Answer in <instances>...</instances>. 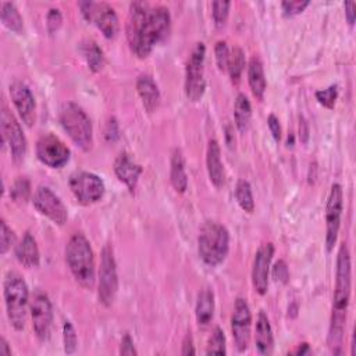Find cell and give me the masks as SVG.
<instances>
[{"label": "cell", "instance_id": "5b68a950", "mask_svg": "<svg viewBox=\"0 0 356 356\" xmlns=\"http://www.w3.org/2000/svg\"><path fill=\"white\" fill-rule=\"evenodd\" d=\"M60 124L67 132L70 139L83 152L92 149L93 145V127L92 121L83 108L75 103L63 104L58 114Z\"/></svg>", "mask_w": 356, "mask_h": 356}, {"label": "cell", "instance_id": "8d00e7d4", "mask_svg": "<svg viewBox=\"0 0 356 356\" xmlns=\"http://www.w3.org/2000/svg\"><path fill=\"white\" fill-rule=\"evenodd\" d=\"M214 54H216V63L220 71H225L228 68L229 61V50L224 40H218L214 46Z\"/></svg>", "mask_w": 356, "mask_h": 356}, {"label": "cell", "instance_id": "4fadbf2b", "mask_svg": "<svg viewBox=\"0 0 356 356\" xmlns=\"http://www.w3.org/2000/svg\"><path fill=\"white\" fill-rule=\"evenodd\" d=\"M343 206L342 188L339 184H334L331 186L327 206H325V248L331 252L337 243L339 225H341V214Z\"/></svg>", "mask_w": 356, "mask_h": 356}, {"label": "cell", "instance_id": "ba28073f", "mask_svg": "<svg viewBox=\"0 0 356 356\" xmlns=\"http://www.w3.org/2000/svg\"><path fill=\"white\" fill-rule=\"evenodd\" d=\"M81 14L93 24L107 39H114L120 31L117 14L111 6L103 1H79Z\"/></svg>", "mask_w": 356, "mask_h": 356}, {"label": "cell", "instance_id": "8fae6325", "mask_svg": "<svg viewBox=\"0 0 356 356\" xmlns=\"http://www.w3.org/2000/svg\"><path fill=\"white\" fill-rule=\"evenodd\" d=\"M35 150L39 161L50 168L64 167L71 156L70 149L65 146V143L51 134L40 136L36 142Z\"/></svg>", "mask_w": 356, "mask_h": 356}, {"label": "cell", "instance_id": "52a82bcc", "mask_svg": "<svg viewBox=\"0 0 356 356\" xmlns=\"http://www.w3.org/2000/svg\"><path fill=\"white\" fill-rule=\"evenodd\" d=\"M204 56H206V47L204 44L196 43L193 47L188 61H186V70H185V95L188 100L196 103L199 102L206 89V81H204Z\"/></svg>", "mask_w": 356, "mask_h": 356}, {"label": "cell", "instance_id": "74e56055", "mask_svg": "<svg viewBox=\"0 0 356 356\" xmlns=\"http://www.w3.org/2000/svg\"><path fill=\"white\" fill-rule=\"evenodd\" d=\"M310 4V1L307 0H293V1H282L281 3V8L285 17H293L300 14L302 11H305V8Z\"/></svg>", "mask_w": 356, "mask_h": 356}, {"label": "cell", "instance_id": "e0dca14e", "mask_svg": "<svg viewBox=\"0 0 356 356\" xmlns=\"http://www.w3.org/2000/svg\"><path fill=\"white\" fill-rule=\"evenodd\" d=\"M273 256L274 245L271 242L263 243L254 254L252 266V284L259 295H266L268 289V275Z\"/></svg>", "mask_w": 356, "mask_h": 356}, {"label": "cell", "instance_id": "7402d4cb", "mask_svg": "<svg viewBox=\"0 0 356 356\" xmlns=\"http://www.w3.org/2000/svg\"><path fill=\"white\" fill-rule=\"evenodd\" d=\"M254 343H256L257 352L263 356H268L274 350L273 330H271V325H270V320H268L267 314L263 310L259 312V314H257Z\"/></svg>", "mask_w": 356, "mask_h": 356}, {"label": "cell", "instance_id": "2e32d148", "mask_svg": "<svg viewBox=\"0 0 356 356\" xmlns=\"http://www.w3.org/2000/svg\"><path fill=\"white\" fill-rule=\"evenodd\" d=\"M32 327L40 341H46L53 325V307L46 293L38 292L31 303Z\"/></svg>", "mask_w": 356, "mask_h": 356}, {"label": "cell", "instance_id": "d6986e66", "mask_svg": "<svg viewBox=\"0 0 356 356\" xmlns=\"http://www.w3.org/2000/svg\"><path fill=\"white\" fill-rule=\"evenodd\" d=\"M114 172L127 185L128 191L134 193L142 174V167L128 153H121L114 161Z\"/></svg>", "mask_w": 356, "mask_h": 356}, {"label": "cell", "instance_id": "d4e9b609", "mask_svg": "<svg viewBox=\"0 0 356 356\" xmlns=\"http://www.w3.org/2000/svg\"><path fill=\"white\" fill-rule=\"evenodd\" d=\"M248 82H249V86H250V90H252L253 96L257 100H263L264 92H266V88H267V82H266L263 63L256 56L250 58L249 65H248Z\"/></svg>", "mask_w": 356, "mask_h": 356}, {"label": "cell", "instance_id": "f546056e", "mask_svg": "<svg viewBox=\"0 0 356 356\" xmlns=\"http://www.w3.org/2000/svg\"><path fill=\"white\" fill-rule=\"evenodd\" d=\"M235 199L239 204V207L246 213H253L254 210V200L250 184L245 179H239L235 186Z\"/></svg>", "mask_w": 356, "mask_h": 356}, {"label": "cell", "instance_id": "f6af8a7d", "mask_svg": "<svg viewBox=\"0 0 356 356\" xmlns=\"http://www.w3.org/2000/svg\"><path fill=\"white\" fill-rule=\"evenodd\" d=\"M181 355L186 356V355H195V346H193V339L191 332H188L182 341V350Z\"/></svg>", "mask_w": 356, "mask_h": 356}, {"label": "cell", "instance_id": "d590c367", "mask_svg": "<svg viewBox=\"0 0 356 356\" xmlns=\"http://www.w3.org/2000/svg\"><path fill=\"white\" fill-rule=\"evenodd\" d=\"M63 342H64L65 353L71 355L75 352L78 345V338H76L75 328L70 321H65L63 325Z\"/></svg>", "mask_w": 356, "mask_h": 356}, {"label": "cell", "instance_id": "681fc988", "mask_svg": "<svg viewBox=\"0 0 356 356\" xmlns=\"http://www.w3.org/2000/svg\"><path fill=\"white\" fill-rule=\"evenodd\" d=\"M0 355H4V356H10L11 355V349L7 343V341L4 338L0 339Z\"/></svg>", "mask_w": 356, "mask_h": 356}, {"label": "cell", "instance_id": "603a6c76", "mask_svg": "<svg viewBox=\"0 0 356 356\" xmlns=\"http://www.w3.org/2000/svg\"><path fill=\"white\" fill-rule=\"evenodd\" d=\"M15 257L18 263L26 268L39 266V249L35 238L29 232H26L15 246Z\"/></svg>", "mask_w": 356, "mask_h": 356}, {"label": "cell", "instance_id": "277c9868", "mask_svg": "<svg viewBox=\"0 0 356 356\" xmlns=\"http://www.w3.org/2000/svg\"><path fill=\"white\" fill-rule=\"evenodd\" d=\"M229 250L228 229L217 221H206L199 232L197 253L204 264L216 267L221 264Z\"/></svg>", "mask_w": 356, "mask_h": 356}, {"label": "cell", "instance_id": "44dd1931", "mask_svg": "<svg viewBox=\"0 0 356 356\" xmlns=\"http://www.w3.org/2000/svg\"><path fill=\"white\" fill-rule=\"evenodd\" d=\"M136 92L142 100V104L147 113H154L160 104V90L154 79L147 75L142 74L136 79Z\"/></svg>", "mask_w": 356, "mask_h": 356}, {"label": "cell", "instance_id": "cb8c5ba5", "mask_svg": "<svg viewBox=\"0 0 356 356\" xmlns=\"http://www.w3.org/2000/svg\"><path fill=\"white\" fill-rule=\"evenodd\" d=\"M195 314L199 327L206 328L211 323L214 316V293L210 288H203L197 293Z\"/></svg>", "mask_w": 356, "mask_h": 356}, {"label": "cell", "instance_id": "ac0fdd59", "mask_svg": "<svg viewBox=\"0 0 356 356\" xmlns=\"http://www.w3.org/2000/svg\"><path fill=\"white\" fill-rule=\"evenodd\" d=\"M10 96L22 122L32 127L36 120V103L31 89L24 82H14L10 85Z\"/></svg>", "mask_w": 356, "mask_h": 356}, {"label": "cell", "instance_id": "b9f144b4", "mask_svg": "<svg viewBox=\"0 0 356 356\" xmlns=\"http://www.w3.org/2000/svg\"><path fill=\"white\" fill-rule=\"evenodd\" d=\"M267 124H268V128H270V132H271L274 140L280 142L281 140V127H280L278 118L274 114H270L267 118Z\"/></svg>", "mask_w": 356, "mask_h": 356}, {"label": "cell", "instance_id": "ffe728a7", "mask_svg": "<svg viewBox=\"0 0 356 356\" xmlns=\"http://www.w3.org/2000/svg\"><path fill=\"white\" fill-rule=\"evenodd\" d=\"M206 165H207V174L210 178V182L216 188H221L225 182V172L221 161L220 145L216 139L209 140L207 152H206Z\"/></svg>", "mask_w": 356, "mask_h": 356}, {"label": "cell", "instance_id": "f35d334b", "mask_svg": "<svg viewBox=\"0 0 356 356\" xmlns=\"http://www.w3.org/2000/svg\"><path fill=\"white\" fill-rule=\"evenodd\" d=\"M13 242H14V232L3 220L1 229H0V252H1V254L7 253V250L11 248Z\"/></svg>", "mask_w": 356, "mask_h": 356}, {"label": "cell", "instance_id": "f1b7e54d", "mask_svg": "<svg viewBox=\"0 0 356 356\" xmlns=\"http://www.w3.org/2000/svg\"><path fill=\"white\" fill-rule=\"evenodd\" d=\"M234 118H235V125L239 132H245L250 124L252 118V106L249 99L243 95L239 93L235 100V107H234Z\"/></svg>", "mask_w": 356, "mask_h": 356}, {"label": "cell", "instance_id": "9a60e30c", "mask_svg": "<svg viewBox=\"0 0 356 356\" xmlns=\"http://www.w3.org/2000/svg\"><path fill=\"white\" fill-rule=\"evenodd\" d=\"M35 209L57 225L65 224L68 211L61 199L47 186H39L33 195Z\"/></svg>", "mask_w": 356, "mask_h": 356}, {"label": "cell", "instance_id": "83f0119b", "mask_svg": "<svg viewBox=\"0 0 356 356\" xmlns=\"http://www.w3.org/2000/svg\"><path fill=\"white\" fill-rule=\"evenodd\" d=\"M0 18L1 22L6 28H8L10 31L21 35L24 33V21L22 17L19 14V11L17 10V7L10 3V1H4L1 3V11H0Z\"/></svg>", "mask_w": 356, "mask_h": 356}, {"label": "cell", "instance_id": "ee69618b", "mask_svg": "<svg viewBox=\"0 0 356 356\" xmlns=\"http://www.w3.org/2000/svg\"><path fill=\"white\" fill-rule=\"evenodd\" d=\"M345 17H346L348 24L352 26L356 19V3L355 1L345 3Z\"/></svg>", "mask_w": 356, "mask_h": 356}, {"label": "cell", "instance_id": "d6a6232c", "mask_svg": "<svg viewBox=\"0 0 356 356\" xmlns=\"http://www.w3.org/2000/svg\"><path fill=\"white\" fill-rule=\"evenodd\" d=\"M29 195H31V185L26 178H18L10 189V196L15 202H26Z\"/></svg>", "mask_w": 356, "mask_h": 356}, {"label": "cell", "instance_id": "7dc6e473", "mask_svg": "<svg viewBox=\"0 0 356 356\" xmlns=\"http://www.w3.org/2000/svg\"><path fill=\"white\" fill-rule=\"evenodd\" d=\"M299 132H300V136H302V142H306L307 136H309V127H307V122L303 118H300Z\"/></svg>", "mask_w": 356, "mask_h": 356}, {"label": "cell", "instance_id": "7c38bea8", "mask_svg": "<svg viewBox=\"0 0 356 356\" xmlns=\"http://www.w3.org/2000/svg\"><path fill=\"white\" fill-rule=\"evenodd\" d=\"M0 121H1V138H3V142L8 145L13 160L15 163L22 161L26 153V139L19 122L6 107H3L1 110Z\"/></svg>", "mask_w": 356, "mask_h": 356}, {"label": "cell", "instance_id": "7a4b0ae2", "mask_svg": "<svg viewBox=\"0 0 356 356\" xmlns=\"http://www.w3.org/2000/svg\"><path fill=\"white\" fill-rule=\"evenodd\" d=\"M350 299V254L346 243H342L337 256L335 288L332 298V313L328 330V346L334 355L342 352V341L348 306Z\"/></svg>", "mask_w": 356, "mask_h": 356}, {"label": "cell", "instance_id": "1f68e13d", "mask_svg": "<svg viewBox=\"0 0 356 356\" xmlns=\"http://www.w3.org/2000/svg\"><path fill=\"white\" fill-rule=\"evenodd\" d=\"M207 355H225L227 353V346H225V335L224 331L220 327H216L209 338L207 348H206Z\"/></svg>", "mask_w": 356, "mask_h": 356}, {"label": "cell", "instance_id": "4316f807", "mask_svg": "<svg viewBox=\"0 0 356 356\" xmlns=\"http://www.w3.org/2000/svg\"><path fill=\"white\" fill-rule=\"evenodd\" d=\"M79 50L92 72H99L104 67V54L103 50L95 40L86 39L81 43Z\"/></svg>", "mask_w": 356, "mask_h": 356}, {"label": "cell", "instance_id": "30bf717a", "mask_svg": "<svg viewBox=\"0 0 356 356\" xmlns=\"http://www.w3.org/2000/svg\"><path fill=\"white\" fill-rule=\"evenodd\" d=\"M70 189L81 204L89 206L99 202L103 197L104 182L100 177H97L93 172L79 171L71 175Z\"/></svg>", "mask_w": 356, "mask_h": 356}, {"label": "cell", "instance_id": "ab89813d", "mask_svg": "<svg viewBox=\"0 0 356 356\" xmlns=\"http://www.w3.org/2000/svg\"><path fill=\"white\" fill-rule=\"evenodd\" d=\"M63 22V15L60 13L58 8H50L47 15H46V26H47V32L49 33H54Z\"/></svg>", "mask_w": 356, "mask_h": 356}, {"label": "cell", "instance_id": "c3c4849f", "mask_svg": "<svg viewBox=\"0 0 356 356\" xmlns=\"http://www.w3.org/2000/svg\"><path fill=\"white\" fill-rule=\"evenodd\" d=\"M310 352H312V349H310L309 343H307V342H303V343H299L298 348H296L292 353H293V355H307V353H310Z\"/></svg>", "mask_w": 356, "mask_h": 356}, {"label": "cell", "instance_id": "836d02e7", "mask_svg": "<svg viewBox=\"0 0 356 356\" xmlns=\"http://www.w3.org/2000/svg\"><path fill=\"white\" fill-rule=\"evenodd\" d=\"M229 1H214L211 4V14H213V21L217 28H222L227 22L228 14H229Z\"/></svg>", "mask_w": 356, "mask_h": 356}, {"label": "cell", "instance_id": "bcb514c9", "mask_svg": "<svg viewBox=\"0 0 356 356\" xmlns=\"http://www.w3.org/2000/svg\"><path fill=\"white\" fill-rule=\"evenodd\" d=\"M106 138H107L108 140H114V139H117V138H118V125H117V122H115V120H114V118H113V120H110V121L107 122Z\"/></svg>", "mask_w": 356, "mask_h": 356}, {"label": "cell", "instance_id": "4dcf8cb0", "mask_svg": "<svg viewBox=\"0 0 356 356\" xmlns=\"http://www.w3.org/2000/svg\"><path fill=\"white\" fill-rule=\"evenodd\" d=\"M245 68V54L241 47H234L229 53V61H228V72L231 76L232 83L238 85L241 81V75Z\"/></svg>", "mask_w": 356, "mask_h": 356}, {"label": "cell", "instance_id": "9c48e42d", "mask_svg": "<svg viewBox=\"0 0 356 356\" xmlns=\"http://www.w3.org/2000/svg\"><path fill=\"white\" fill-rule=\"evenodd\" d=\"M117 291H118L117 264H115L111 246L106 245L102 250L100 268H99L97 296L100 303H103L104 306H110L115 299Z\"/></svg>", "mask_w": 356, "mask_h": 356}, {"label": "cell", "instance_id": "484cf974", "mask_svg": "<svg viewBox=\"0 0 356 356\" xmlns=\"http://www.w3.org/2000/svg\"><path fill=\"white\" fill-rule=\"evenodd\" d=\"M170 181L172 188L178 193H184L188 188V175L185 171V161L182 152L175 149L171 156V168H170Z\"/></svg>", "mask_w": 356, "mask_h": 356}, {"label": "cell", "instance_id": "e575fe53", "mask_svg": "<svg viewBox=\"0 0 356 356\" xmlns=\"http://www.w3.org/2000/svg\"><path fill=\"white\" fill-rule=\"evenodd\" d=\"M337 97H338V88L335 85H331L328 86L327 89H321V90H317L316 92V99L317 102L328 108V110H332L334 106H335V102H337Z\"/></svg>", "mask_w": 356, "mask_h": 356}, {"label": "cell", "instance_id": "8992f818", "mask_svg": "<svg viewBox=\"0 0 356 356\" xmlns=\"http://www.w3.org/2000/svg\"><path fill=\"white\" fill-rule=\"evenodd\" d=\"M28 285L17 273H8L4 280V303L10 324L21 331L26 323L28 307Z\"/></svg>", "mask_w": 356, "mask_h": 356}, {"label": "cell", "instance_id": "5bb4252c", "mask_svg": "<svg viewBox=\"0 0 356 356\" xmlns=\"http://www.w3.org/2000/svg\"><path fill=\"white\" fill-rule=\"evenodd\" d=\"M250 328H252L250 307L246 299L238 298L234 303V310L231 316V331H232L235 346L239 352H245L249 348Z\"/></svg>", "mask_w": 356, "mask_h": 356}, {"label": "cell", "instance_id": "6da1fadb", "mask_svg": "<svg viewBox=\"0 0 356 356\" xmlns=\"http://www.w3.org/2000/svg\"><path fill=\"white\" fill-rule=\"evenodd\" d=\"M171 26V17L165 7L150 8L145 1H134L129 6L127 21V39L129 47L139 58H146L153 47L163 42Z\"/></svg>", "mask_w": 356, "mask_h": 356}, {"label": "cell", "instance_id": "60d3db41", "mask_svg": "<svg viewBox=\"0 0 356 356\" xmlns=\"http://www.w3.org/2000/svg\"><path fill=\"white\" fill-rule=\"evenodd\" d=\"M273 278L277 282L286 284L289 281V270L284 260H278L273 267Z\"/></svg>", "mask_w": 356, "mask_h": 356}, {"label": "cell", "instance_id": "7bdbcfd3", "mask_svg": "<svg viewBox=\"0 0 356 356\" xmlns=\"http://www.w3.org/2000/svg\"><path fill=\"white\" fill-rule=\"evenodd\" d=\"M120 353L121 355H136V349L134 346V341L131 339L129 334H125L121 339V346H120Z\"/></svg>", "mask_w": 356, "mask_h": 356}, {"label": "cell", "instance_id": "3957f363", "mask_svg": "<svg viewBox=\"0 0 356 356\" xmlns=\"http://www.w3.org/2000/svg\"><path fill=\"white\" fill-rule=\"evenodd\" d=\"M65 260L75 281L86 289L95 284V256L86 236L74 234L65 246Z\"/></svg>", "mask_w": 356, "mask_h": 356}]
</instances>
